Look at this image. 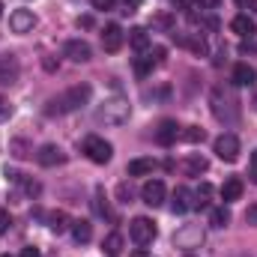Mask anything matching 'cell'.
Wrapping results in <instances>:
<instances>
[{"label":"cell","mask_w":257,"mask_h":257,"mask_svg":"<svg viewBox=\"0 0 257 257\" xmlns=\"http://www.w3.org/2000/svg\"><path fill=\"white\" fill-rule=\"evenodd\" d=\"M128 236H132L138 245H150V242L156 239V224H153L147 215H138V218H132V224H128Z\"/></svg>","instance_id":"6"},{"label":"cell","mask_w":257,"mask_h":257,"mask_svg":"<svg viewBox=\"0 0 257 257\" xmlns=\"http://www.w3.org/2000/svg\"><path fill=\"white\" fill-rule=\"evenodd\" d=\"M150 57H153V63H156V66H162V63H165V48H153V51H150Z\"/></svg>","instance_id":"36"},{"label":"cell","mask_w":257,"mask_h":257,"mask_svg":"<svg viewBox=\"0 0 257 257\" xmlns=\"http://www.w3.org/2000/svg\"><path fill=\"white\" fill-rule=\"evenodd\" d=\"M200 242H203V227H200V224H183V227L174 233V245L183 248V251L200 248Z\"/></svg>","instance_id":"5"},{"label":"cell","mask_w":257,"mask_h":257,"mask_svg":"<svg viewBox=\"0 0 257 257\" xmlns=\"http://www.w3.org/2000/svg\"><path fill=\"white\" fill-rule=\"evenodd\" d=\"M153 171H156L153 159H135V162H128V177H147Z\"/></svg>","instance_id":"22"},{"label":"cell","mask_w":257,"mask_h":257,"mask_svg":"<svg viewBox=\"0 0 257 257\" xmlns=\"http://www.w3.org/2000/svg\"><path fill=\"white\" fill-rule=\"evenodd\" d=\"M153 57H150V54H141V57H138V60H135V72H138V75H141V78H147V75H150V72H153Z\"/></svg>","instance_id":"26"},{"label":"cell","mask_w":257,"mask_h":257,"mask_svg":"<svg viewBox=\"0 0 257 257\" xmlns=\"http://www.w3.org/2000/svg\"><path fill=\"white\" fill-rule=\"evenodd\" d=\"M174 3H177V9H183V12L192 9V0H174Z\"/></svg>","instance_id":"40"},{"label":"cell","mask_w":257,"mask_h":257,"mask_svg":"<svg viewBox=\"0 0 257 257\" xmlns=\"http://www.w3.org/2000/svg\"><path fill=\"white\" fill-rule=\"evenodd\" d=\"M90 96H93L90 84H75V87H69V90H66L63 96H57V99L51 102L48 114H69V111H78L81 105H87V102H90Z\"/></svg>","instance_id":"2"},{"label":"cell","mask_w":257,"mask_h":257,"mask_svg":"<svg viewBox=\"0 0 257 257\" xmlns=\"http://www.w3.org/2000/svg\"><path fill=\"white\" fill-rule=\"evenodd\" d=\"M117 197H120V203H132V189H128L126 183L117 186Z\"/></svg>","instance_id":"31"},{"label":"cell","mask_w":257,"mask_h":257,"mask_svg":"<svg viewBox=\"0 0 257 257\" xmlns=\"http://www.w3.org/2000/svg\"><path fill=\"white\" fill-rule=\"evenodd\" d=\"M33 27H36V15L30 9H15L9 15V30L12 33H30Z\"/></svg>","instance_id":"9"},{"label":"cell","mask_w":257,"mask_h":257,"mask_svg":"<svg viewBox=\"0 0 257 257\" xmlns=\"http://www.w3.org/2000/svg\"><path fill=\"white\" fill-rule=\"evenodd\" d=\"M153 24H156V27H162V30H174V18H171V15H165V12H162V15H156V18H153Z\"/></svg>","instance_id":"30"},{"label":"cell","mask_w":257,"mask_h":257,"mask_svg":"<svg viewBox=\"0 0 257 257\" xmlns=\"http://www.w3.org/2000/svg\"><path fill=\"white\" fill-rule=\"evenodd\" d=\"M0 257H12V254H0Z\"/></svg>","instance_id":"49"},{"label":"cell","mask_w":257,"mask_h":257,"mask_svg":"<svg viewBox=\"0 0 257 257\" xmlns=\"http://www.w3.org/2000/svg\"><path fill=\"white\" fill-rule=\"evenodd\" d=\"M72 239L75 242H90L93 239V224L87 221V218H78V221H72Z\"/></svg>","instance_id":"20"},{"label":"cell","mask_w":257,"mask_h":257,"mask_svg":"<svg viewBox=\"0 0 257 257\" xmlns=\"http://www.w3.org/2000/svg\"><path fill=\"white\" fill-rule=\"evenodd\" d=\"M177 138H180V126H177L174 120H162V123H159V128H156V141H159L162 147L177 144Z\"/></svg>","instance_id":"15"},{"label":"cell","mask_w":257,"mask_h":257,"mask_svg":"<svg viewBox=\"0 0 257 257\" xmlns=\"http://www.w3.org/2000/svg\"><path fill=\"white\" fill-rule=\"evenodd\" d=\"M215 156L221 159V162H236L239 159V138L236 135H221V138H215Z\"/></svg>","instance_id":"7"},{"label":"cell","mask_w":257,"mask_h":257,"mask_svg":"<svg viewBox=\"0 0 257 257\" xmlns=\"http://www.w3.org/2000/svg\"><path fill=\"white\" fill-rule=\"evenodd\" d=\"M251 165H254V171H257V150L251 153Z\"/></svg>","instance_id":"44"},{"label":"cell","mask_w":257,"mask_h":257,"mask_svg":"<svg viewBox=\"0 0 257 257\" xmlns=\"http://www.w3.org/2000/svg\"><path fill=\"white\" fill-rule=\"evenodd\" d=\"M12 153H15L18 159H24V156H27V144H24V141H15V144H12Z\"/></svg>","instance_id":"34"},{"label":"cell","mask_w":257,"mask_h":257,"mask_svg":"<svg viewBox=\"0 0 257 257\" xmlns=\"http://www.w3.org/2000/svg\"><path fill=\"white\" fill-rule=\"evenodd\" d=\"M194 6H197L200 12H212V9L218 6V0H194Z\"/></svg>","instance_id":"33"},{"label":"cell","mask_w":257,"mask_h":257,"mask_svg":"<svg viewBox=\"0 0 257 257\" xmlns=\"http://www.w3.org/2000/svg\"><path fill=\"white\" fill-rule=\"evenodd\" d=\"M141 197H144V203H147V206H162V203H165V197H168L165 183H162V180H147V183H144V189H141Z\"/></svg>","instance_id":"8"},{"label":"cell","mask_w":257,"mask_h":257,"mask_svg":"<svg viewBox=\"0 0 257 257\" xmlns=\"http://www.w3.org/2000/svg\"><path fill=\"white\" fill-rule=\"evenodd\" d=\"M132 257H147V251H135Z\"/></svg>","instance_id":"46"},{"label":"cell","mask_w":257,"mask_h":257,"mask_svg":"<svg viewBox=\"0 0 257 257\" xmlns=\"http://www.w3.org/2000/svg\"><path fill=\"white\" fill-rule=\"evenodd\" d=\"M171 209H174L177 215H183V212L194 209V192H189L186 186H177L174 194H171Z\"/></svg>","instance_id":"13"},{"label":"cell","mask_w":257,"mask_h":257,"mask_svg":"<svg viewBox=\"0 0 257 257\" xmlns=\"http://www.w3.org/2000/svg\"><path fill=\"white\" fill-rule=\"evenodd\" d=\"M192 51H197V54H206V42H203V36L197 33V36H192V39H183Z\"/></svg>","instance_id":"29"},{"label":"cell","mask_w":257,"mask_h":257,"mask_svg":"<svg viewBox=\"0 0 257 257\" xmlns=\"http://www.w3.org/2000/svg\"><path fill=\"white\" fill-rule=\"evenodd\" d=\"M18 78V60L12 54H3L0 57V84H12Z\"/></svg>","instance_id":"18"},{"label":"cell","mask_w":257,"mask_h":257,"mask_svg":"<svg viewBox=\"0 0 257 257\" xmlns=\"http://www.w3.org/2000/svg\"><path fill=\"white\" fill-rule=\"evenodd\" d=\"M254 3H257V0H236V6H239V9H254Z\"/></svg>","instance_id":"41"},{"label":"cell","mask_w":257,"mask_h":257,"mask_svg":"<svg viewBox=\"0 0 257 257\" xmlns=\"http://www.w3.org/2000/svg\"><path fill=\"white\" fill-rule=\"evenodd\" d=\"M102 251L108 257H120V251H123V236L114 230V233H108L105 236V242H102Z\"/></svg>","instance_id":"23"},{"label":"cell","mask_w":257,"mask_h":257,"mask_svg":"<svg viewBox=\"0 0 257 257\" xmlns=\"http://www.w3.org/2000/svg\"><path fill=\"white\" fill-rule=\"evenodd\" d=\"M206 168H209V162H206L200 153H192V156L183 162V171H186L189 177H200V174H206Z\"/></svg>","instance_id":"19"},{"label":"cell","mask_w":257,"mask_h":257,"mask_svg":"<svg viewBox=\"0 0 257 257\" xmlns=\"http://www.w3.org/2000/svg\"><path fill=\"white\" fill-rule=\"evenodd\" d=\"M254 81H257V72L248 63L233 66V84H236V87H254Z\"/></svg>","instance_id":"17"},{"label":"cell","mask_w":257,"mask_h":257,"mask_svg":"<svg viewBox=\"0 0 257 257\" xmlns=\"http://www.w3.org/2000/svg\"><path fill=\"white\" fill-rule=\"evenodd\" d=\"M209 224H212V227H227V224H230V209H227V206H215V209L209 212Z\"/></svg>","instance_id":"24"},{"label":"cell","mask_w":257,"mask_h":257,"mask_svg":"<svg viewBox=\"0 0 257 257\" xmlns=\"http://www.w3.org/2000/svg\"><path fill=\"white\" fill-rule=\"evenodd\" d=\"M6 111H9V105H6V99H3V96H0V117H3V114H6Z\"/></svg>","instance_id":"43"},{"label":"cell","mask_w":257,"mask_h":257,"mask_svg":"<svg viewBox=\"0 0 257 257\" xmlns=\"http://www.w3.org/2000/svg\"><path fill=\"white\" fill-rule=\"evenodd\" d=\"M18 257H42V254H39V248L27 245V248H21V254H18Z\"/></svg>","instance_id":"37"},{"label":"cell","mask_w":257,"mask_h":257,"mask_svg":"<svg viewBox=\"0 0 257 257\" xmlns=\"http://www.w3.org/2000/svg\"><path fill=\"white\" fill-rule=\"evenodd\" d=\"M180 138H183V141H189V144H197V141H203V128L186 126V132H180Z\"/></svg>","instance_id":"28"},{"label":"cell","mask_w":257,"mask_h":257,"mask_svg":"<svg viewBox=\"0 0 257 257\" xmlns=\"http://www.w3.org/2000/svg\"><path fill=\"white\" fill-rule=\"evenodd\" d=\"M132 114V105H128L123 96H114V99H105L99 108H96V123H105V126H123Z\"/></svg>","instance_id":"3"},{"label":"cell","mask_w":257,"mask_h":257,"mask_svg":"<svg viewBox=\"0 0 257 257\" xmlns=\"http://www.w3.org/2000/svg\"><path fill=\"white\" fill-rule=\"evenodd\" d=\"M36 162H39L42 168H54V165H63L66 162V153L57 147V144H45V147H39Z\"/></svg>","instance_id":"12"},{"label":"cell","mask_w":257,"mask_h":257,"mask_svg":"<svg viewBox=\"0 0 257 257\" xmlns=\"http://www.w3.org/2000/svg\"><path fill=\"white\" fill-rule=\"evenodd\" d=\"M254 183H257V171H254Z\"/></svg>","instance_id":"48"},{"label":"cell","mask_w":257,"mask_h":257,"mask_svg":"<svg viewBox=\"0 0 257 257\" xmlns=\"http://www.w3.org/2000/svg\"><path fill=\"white\" fill-rule=\"evenodd\" d=\"M123 6H126V12H135L141 6V0H123Z\"/></svg>","instance_id":"39"},{"label":"cell","mask_w":257,"mask_h":257,"mask_svg":"<svg viewBox=\"0 0 257 257\" xmlns=\"http://www.w3.org/2000/svg\"><path fill=\"white\" fill-rule=\"evenodd\" d=\"M0 15H3V3H0Z\"/></svg>","instance_id":"47"},{"label":"cell","mask_w":257,"mask_h":257,"mask_svg":"<svg viewBox=\"0 0 257 257\" xmlns=\"http://www.w3.org/2000/svg\"><path fill=\"white\" fill-rule=\"evenodd\" d=\"M93 24V18L90 15H84V18H78V27H90Z\"/></svg>","instance_id":"42"},{"label":"cell","mask_w":257,"mask_h":257,"mask_svg":"<svg viewBox=\"0 0 257 257\" xmlns=\"http://www.w3.org/2000/svg\"><path fill=\"white\" fill-rule=\"evenodd\" d=\"M63 54L69 60H75V63H87V60L93 57V48H90L84 39H69L63 45Z\"/></svg>","instance_id":"11"},{"label":"cell","mask_w":257,"mask_h":257,"mask_svg":"<svg viewBox=\"0 0 257 257\" xmlns=\"http://www.w3.org/2000/svg\"><path fill=\"white\" fill-rule=\"evenodd\" d=\"M251 108H254V111H257V93H254V96H251Z\"/></svg>","instance_id":"45"},{"label":"cell","mask_w":257,"mask_h":257,"mask_svg":"<svg viewBox=\"0 0 257 257\" xmlns=\"http://www.w3.org/2000/svg\"><path fill=\"white\" fill-rule=\"evenodd\" d=\"M245 221H248V224H257V206H251V209L245 212Z\"/></svg>","instance_id":"38"},{"label":"cell","mask_w":257,"mask_h":257,"mask_svg":"<svg viewBox=\"0 0 257 257\" xmlns=\"http://www.w3.org/2000/svg\"><path fill=\"white\" fill-rule=\"evenodd\" d=\"M123 39H126V33H123L120 24H108V27L102 30V48H105L108 54L120 51V48H123Z\"/></svg>","instance_id":"10"},{"label":"cell","mask_w":257,"mask_h":257,"mask_svg":"<svg viewBox=\"0 0 257 257\" xmlns=\"http://www.w3.org/2000/svg\"><path fill=\"white\" fill-rule=\"evenodd\" d=\"M209 194H212V186H209V183H200V189L194 192V209H200V206H206V200H209Z\"/></svg>","instance_id":"27"},{"label":"cell","mask_w":257,"mask_h":257,"mask_svg":"<svg viewBox=\"0 0 257 257\" xmlns=\"http://www.w3.org/2000/svg\"><path fill=\"white\" fill-rule=\"evenodd\" d=\"M84 153H87V159H90V162H96V165H108V162H111V156H114V147H111L105 138L90 135V138L84 141Z\"/></svg>","instance_id":"4"},{"label":"cell","mask_w":257,"mask_h":257,"mask_svg":"<svg viewBox=\"0 0 257 257\" xmlns=\"http://www.w3.org/2000/svg\"><path fill=\"white\" fill-rule=\"evenodd\" d=\"M209 105H212L215 120H221L224 126H233L239 120V99L230 87H215L209 96Z\"/></svg>","instance_id":"1"},{"label":"cell","mask_w":257,"mask_h":257,"mask_svg":"<svg viewBox=\"0 0 257 257\" xmlns=\"http://www.w3.org/2000/svg\"><path fill=\"white\" fill-rule=\"evenodd\" d=\"M230 30L236 33V36H242V39H254L257 36V24L251 15H236L233 21H230Z\"/></svg>","instance_id":"14"},{"label":"cell","mask_w":257,"mask_h":257,"mask_svg":"<svg viewBox=\"0 0 257 257\" xmlns=\"http://www.w3.org/2000/svg\"><path fill=\"white\" fill-rule=\"evenodd\" d=\"M114 3H117V0H93V9H102V12H108V9H114Z\"/></svg>","instance_id":"35"},{"label":"cell","mask_w":257,"mask_h":257,"mask_svg":"<svg viewBox=\"0 0 257 257\" xmlns=\"http://www.w3.org/2000/svg\"><path fill=\"white\" fill-rule=\"evenodd\" d=\"M9 227H12V215L6 209H0V233H9Z\"/></svg>","instance_id":"32"},{"label":"cell","mask_w":257,"mask_h":257,"mask_svg":"<svg viewBox=\"0 0 257 257\" xmlns=\"http://www.w3.org/2000/svg\"><path fill=\"white\" fill-rule=\"evenodd\" d=\"M218 192H221V200H224V203H233V200L242 197V180H239V177H227Z\"/></svg>","instance_id":"16"},{"label":"cell","mask_w":257,"mask_h":257,"mask_svg":"<svg viewBox=\"0 0 257 257\" xmlns=\"http://www.w3.org/2000/svg\"><path fill=\"white\" fill-rule=\"evenodd\" d=\"M128 45H132L135 51H147V48H150V33H147L144 27L128 30Z\"/></svg>","instance_id":"21"},{"label":"cell","mask_w":257,"mask_h":257,"mask_svg":"<svg viewBox=\"0 0 257 257\" xmlns=\"http://www.w3.org/2000/svg\"><path fill=\"white\" fill-rule=\"evenodd\" d=\"M48 227H51L54 233H63V230L72 227V221H69L66 212H51V215H48Z\"/></svg>","instance_id":"25"}]
</instances>
